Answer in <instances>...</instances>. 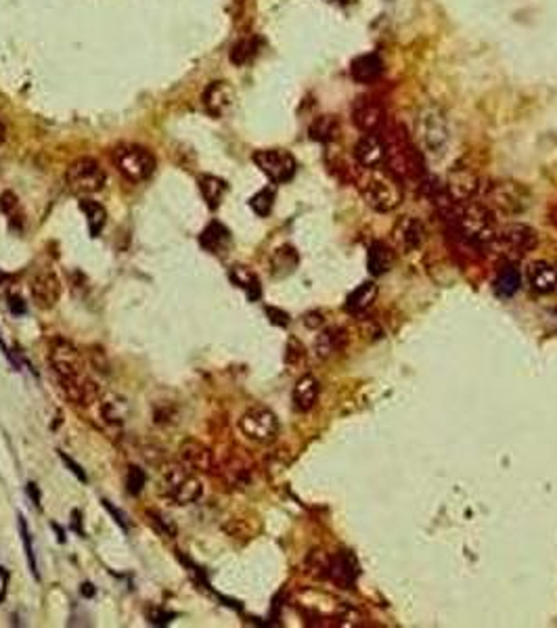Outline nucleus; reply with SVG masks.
Here are the masks:
<instances>
[{"label":"nucleus","mask_w":557,"mask_h":628,"mask_svg":"<svg viewBox=\"0 0 557 628\" xmlns=\"http://www.w3.org/2000/svg\"><path fill=\"white\" fill-rule=\"evenodd\" d=\"M48 365L61 392L78 407H90L99 400L101 390L88 377L86 361L70 339L53 337L48 346Z\"/></svg>","instance_id":"1"},{"label":"nucleus","mask_w":557,"mask_h":628,"mask_svg":"<svg viewBox=\"0 0 557 628\" xmlns=\"http://www.w3.org/2000/svg\"><path fill=\"white\" fill-rule=\"evenodd\" d=\"M459 239L470 245H486L497 235V218L494 212L480 201L457 203L455 216L450 218Z\"/></svg>","instance_id":"2"},{"label":"nucleus","mask_w":557,"mask_h":628,"mask_svg":"<svg viewBox=\"0 0 557 628\" xmlns=\"http://www.w3.org/2000/svg\"><path fill=\"white\" fill-rule=\"evenodd\" d=\"M361 195L375 212L388 214L403 203V185L400 179L388 168L383 170L375 166L367 168V172L361 176Z\"/></svg>","instance_id":"3"},{"label":"nucleus","mask_w":557,"mask_h":628,"mask_svg":"<svg viewBox=\"0 0 557 628\" xmlns=\"http://www.w3.org/2000/svg\"><path fill=\"white\" fill-rule=\"evenodd\" d=\"M386 147V161L388 170L396 174L398 179H421L423 176V155L409 141L407 132L403 128H394L390 132V139L383 143Z\"/></svg>","instance_id":"4"},{"label":"nucleus","mask_w":557,"mask_h":628,"mask_svg":"<svg viewBox=\"0 0 557 628\" xmlns=\"http://www.w3.org/2000/svg\"><path fill=\"white\" fill-rule=\"evenodd\" d=\"M159 492L176 505H191L201 499L203 481L199 480V474L189 469L185 463H176L164 467L159 476Z\"/></svg>","instance_id":"5"},{"label":"nucleus","mask_w":557,"mask_h":628,"mask_svg":"<svg viewBox=\"0 0 557 628\" xmlns=\"http://www.w3.org/2000/svg\"><path fill=\"white\" fill-rule=\"evenodd\" d=\"M490 245L494 248V252H499V256H503L507 262H514L536 248V233L528 224H507L503 228H497V235L490 241Z\"/></svg>","instance_id":"6"},{"label":"nucleus","mask_w":557,"mask_h":628,"mask_svg":"<svg viewBox=\"0 0 557 628\" xmlns=\"http://www.w3.org/2000/svg\"><path fill=\"white\" fill-rule=\"evenodd\" d=\"M488 199V208L494 214H503V216H518L521 212H526L530 208V193L526 186L514 181H505V183H494L488 186L486 193Z\"/></svg>","instance_id":"7"},{"label":"nucleus","mask_w":557,"mask_h":628,"mask_svg":"<svg viewBox=\"0 0 557 628\" xmlns=\"http://www.w3.org/2000/svg\"><path fill=\"white\" fill-rule=\"evenodd\" d=\"M113 161L120 174L130 183H143L155 170L153 153L139 145H122L113 151Z\"/></svg>","instance_id":"8"},{"label":"nucleus","mask_w":557,"mask_h":628,"mask_svg":"<svg viewBox=\"0 0 557 628\" xmlns=\"http://www.w3.org/2000/svg\"><path fill=\"white\" fill-rule=\"evenodd\" d=\"M65 183H68L72 193L84 197V195L99 193L105 186V183H107V176H105V170L101 168V164L97 159H92V157H80V159H75L74 164L68 168Z\"/></svg>","instance_id":"9"},{"label":"nucleus","mask_w":557,"mask_h":628,"mask_svg":"<svg viewBox=\"0 0 557 628\" xmlns=\"http://www.w3.org/2000/svg\"><path fill=\"white\" fill-rule=\"evenodd\" d=\"M254 164L275 185L290 183L296 176V157L285 149H262V151H256L254 153Z\"/></svg>","instance_id":"10"},{"label":"nucleus","mask_w":557,"mask_h":628,"mask_svg":"<svg viewBox=\"0 0 557 628\" xmlns=\"http://www.w3.org/2000/svg\"><path fill=\"white\" fill-rule=\"evenodd\" d=\"M239 430L250 440L260 444L272 442L279 434V419L272 410L264 407H254L243 413L239 419Z\"/></svg>","instance_id":"11"},{"label":"nucleus","mask_w":557,"mask_h":628,"mask_svg":"<svg viewBox=\"0 0 557 628\" xmlns=\"http://www.w3.org/2000/svg\"><path fill=\"white\" fill-rule=\"evenodd\" d=\"M419 137L425 147V153H432L436 157L445 155V149L448 145V124H446L445 115L434 107L421 111Z\"/></svg>","instance_id":"12"},{"label":"nucleus","mask_w":557,"mask_h":628,"mask_svg":"<svg viewBox=\"0 0 557 628\" xmlns=\"http://www.w3.org/2000/svg\"><path fill=\"white\" fill-rule=\"evenodd\" d=\"M32 302L40 310H51L61 297V281L53 270H40L30 283Z\"/></svg>","instance_id":"13"},{"label":"nucleus","mask_w":557,"mask_h":628,"mask_svg":"<svg viewBox=\"0 0 557 628\" xmlns=\"http://www.w3.org/2000/svg\"><path fill=\"white\" fill-rule=\"evenodd\" d=\"M179 459L189 469L197 474H210L214 472V452L203 442L195 438H186L179 446Z\"/></svg>","instance_id":"14"},{"label":"nucleus","mask_w":557,"mask_h":628,"mask_svg":"<svg viewBox=\"0 0 557 628\" xmlns=\"http://www.w3.org/2000/svg\"><path fill=\"white\" fill-rule=\"evenodd\" d=\"M423 235H425L423 224L413 216H405V218L396 220L394 228H392V243L398 252L410 254L421 248Z\"/></svg>","instance_id":"15"},{"label":"nucleus","mask_w":557,"mask_h":628,"mask_svg":"<svg viewBox=\"0 0 557 628\" xmlns=\"http://www.w3.org/2000/svg\"><path fill=\"white\" fill-rule=\"evenodd\" d=\"M480 191V179L472 172V170H465V168H459V170H452L448 174V181H446V193L450 197L452 203H465V201H472L474 195Z\"/></svg>","instance_id":"16"},{"label":"nucleus","mask_w":557,"mask_h":628,"mask_svg":"<svg viewBox=\"0 0 557 628\" xmlns=\"http://www.w3.org/2000/svg\"><path fill=\"white\" fill-rule=\"evenodd\" d=\"M352 122L363 132H377L386 124V111L383 105L375 99H361L352 107Z\"/></svg>","instance_id":"17"},{"label":"nucleus","mask_w":557,"mask_h":628,"mask_svg":"<svg viewBox=\"0 0 557 628\" xmlns=\"http://www.w3.org/2000/svg\"><path fill=\"white\" fill-rule=\"evenodd\" d=\"M359 576V563L350 553H337L335 557L329 559V568H327V578H331L337 587L341 589H350L354 585Z\"/></svg>","instance_id":"18"},{"label":"nucleus","mask_w":557,"mask_h":628,"mask_svg":"<svg viewBox=\"0 0 557 628\" xmlns=\"http://www.w3.org/2000/svg\"><path fill=\"white\" fill-rule=\"evenodd\" d=\"M354 157L359 159L361 166L365 168H375L383 161L386 157V147H383V139H379L377 132H365L359 143L354 145Z\"/></svg>","instance_id":"19"},{"label":"nucleus","mask_w":557,"mask_h":628,"mask_svg":"<svg viewBox=\"0 0 557 628\" xmlns=\"http://www.w3.org/2000/svg\"><path fill=\"white\" fill-rule=\"evenodd\" d=\"M233 105V88L228 86V82L218 80V82H210L208 88L203 90V107L210 115L221 117L223 113L228 111Z\"/></svg>","instance_id":"20"},{"label":"nucleus","mask_w":557,"mask_h":628,"mask_svg":"<svg viewBox=\"0 0 557 628\" xmlns=\"http://www.w3.org/2000/svg\"><path fill=\"white\" fill-rule=\"evenodd\" d=\"M528 281L534 292L539 294H553L557 292V266L549 262H534L528 268Z\"/></svg>","instance_id":"21"},{"label":"nucleus","mask_w":557,"mask_h":628,"mask_svg":"<svg viewBox=\"0 0 557 628\" xmlns=\"http://www.w3.org/2000/svg\"><path fill=\"white\" fill-rule=\"evenodd\" d=\"M319 392H321V385L317 381V377L312 375H304L294 388V394H292V400H294V408L299 410V413H308L310 408L317 405L319 400Z\"/></svg>","instance_id":"22"},{"label":"nucleus","mask_w":557,"mask_h":628,"mask_svg":"<svg viewBox=\"0 0 557 628\" xmlns=\"http://www.w3.org/2000/svg\"><path fill=\"white\" fill-rule=\"evenodd\" d=\"M352 78L361 84H371L375 82L379 75L383 74V61L379 55L375 53H367V55H361L352 61Z\"/></svg>","instance_id":"23"},{"label":"nucleus","mask_w":557,"mask_h":628,"mask_svg":"<svg viewBox=\"0 0 557 628\" xmlns=\"http://www.w3.org/2000/svg\"><path fill=\"white\" fill-rule=\"evenodd\" d=\"M199 245L210 254H223L230 245V233L221 222H210L199 235Z\"/></svg>","instance_id":"24"},{"label":"nucleus","mask_w":557,"mask_h":628,"mask_svg":"<svg viewBox=\"0 0 557 628\" xmlns=\"http://www.w3.org/2000/svg\"><path fill=\"white\" fill-rule=\"evenodd\" d=\"M521 272L514 262H505L494 279V294L499 297H511L520 292Z\"/></svg>","instance_id":"25"},{"label":"nucleus","mask_w":557,"mask_h":628,"mask_svg":"<svg viewBox=\"0 0 557 628\" xmlns=\"http://www.w3.org/2000/svg\"><path fill=\"white\" fill-rule=\"evenodd\" d=\"M221 472H223L224 480L228 481L230 486H245L250 481V476H252V465L241 454H228Z\"/></svg>","instance_id":"26"},{"label":"nucleus","mask_w":557,"mask_h":628,"mask_svg":"<svg viewBox=\"0 0 557 628\" xmlns=\"http://www.w3.org/2000/svg\"><path fill=\"white\" fill-rule=\"evenodd\" d=\"M228 279H230L239 289H243L250 299H258V297H260L262 294L260 279H258V275H256L254 270H250L248 266H241V264L230 266V270H228Z\"/></svg>","instance_id":"27"},{"label":"nucleus","mask_w":557,"mask_h":628,"mask_svg":"<svg viewBox=\"0 0 557 628\" xmlns=\"http://www.w3.org/2000/svg\"><path fill=\"white\" fill-rule=\"evenodd\" d=\"M344 346H346V331L339 327L325 329L314 341V350L321 358H331L334 354L344 350Z\"/></svg>","instance_id":"28"},{"label":"nucleus","mask_w":557,"mask_h":628,"mask_svg":"<svg viewBox=\"0 0 557 628\" xmlns=\"http://www.w3.org/2000/svg\"><path fill=\"white\" fill-rule=\"evenodd\" d=\"M392 250L386 241H373L369 245V258H367V266L373 277H381L392 268Z\"/></svg>","instance_id":"29"},{"label":"nucleus","mask_w":557,"mask_h":628,"mask_svg":"<svg viewBox=\"0 0 557 628\" xmlns=\"http://www.w3.org/2000/svg\"><path fill=\"white\" fill-rule=\"evenodd\" d=\"M197 185H199V191H201L203 199L208 201V206L212 210H216L221 206L223 197L226 195V191H228V185L224 183L223 179H218L214 174H201L197 179Z\"/></svg>","instance_id":"30"},{"label":"nucleus","mask_w":557,"mask_h":628,"mask_svg":"<svg viewBox=\"0 0 557 628\" xmlns=\"http://www.w3.org/2000/svg\"><path fill=\"white\" fill-rule=\"evenodd\" d=\"M80 210L84 212L86 216V222H88V230H90V237H99L105 222H107V212L105 208L99 203V201H92V199H86V197H80Z\"/></svg>","instance_id":"31"},{"label":"nucleus","mask_w":557,"mask_h":628,"mask_svg":"<svg viewBox=\"0 0 557 628\" xmlns=\"http://www.w3.org/2000/svg\"><path fill=\"white\" fill-rule=\"evenodd\" d=\"M377 297V285L375 283H363L361 287H356L348 299H346V310L350 314H361L365 312Z\"/></svg>","instance_id":"32"},{"label":"nucleus","mask_w":557,"mask_h":628,"mask_svg":"<svg viewBox=\"0 0 557 628\" xmlns=\"http://www.w3.org/2000/svg\"><path fill=\"white\" fill-rule=\"evenodd\" d=\"M297 266V252L290 245H283L279 248L272 258H270V268H272V275L275 277H287L296 270Z\"/></svg>","instance_id":"33"},{"label":"nucleus","mask_w":557,"mask_h":628,"mask_svg":"<svg viewBox=\"0 0 557 628\" xmlns=\"http://www.w3.org/2000/svg\"><path fill=\"white\" fill-rule=\"evenodd\" d=\"M337 130H339V124L334 115H321L310 124V139L321 141V143H329L335 139Z\"/></svg>","instance_id":"34"},{"label":"nucleus","mask_w":557,"mask_h":628,"mask_svg":"<svg viewBox=\"0 0 557 628\" xmlns=\"http://www.w3.org/2000/svg\"><path fill=\"white\" fill-rule=\"evenodd\" d=\"M128 415V407L122 398H107L101 403V417L105 419V423H110L113 427H120L126 421Z\"/></svg>","instance_id":"35"},{"label":"nucleus","mask_w":557,"mask_h":628,"mask_svg":"<svg viewBox=\"0 0 557 628\" xmlns=\"http://www.w3.org/2000/svg\"><path fill=\"white\" fill-rule=\"evenodd\" d=\"M250 206H252V210L258 214V216H268L270 214V210H272V206H275V188L272 186H266V188H262L258 191L252 199H250Z\"/></svg>","instance_id":"36"},{"label":"nucleus","mask_w":557,"mask_h":628,"mask_svg":"<svg viewBox=\"0 0 557 628\" xmlns=\"http://www.w3.org/2000/svg\"><path fill=\"white\" fill-rule=\"evenodd\" d=\"M254 55H256V40H254V38L239 40V42L230 48V61H233L235 65H243V63H248Z\"/></svg>","instance_id":"37"},{"label":"nucleus","mask_w":557,"mask_h":628,"mask_svg":"<svg viewBox=\"0 0 557 628\" xmlns=\"http://www.w3.org/2000/svg\"><path fill=\"white\" fill-rule=\"evenodd\" d=\"M19 532H21V541H23V547H26V555H28V563H30V570L32 574L38 578V570H36V557H34V547H32V536H30V530H28V523L26 519L19 518Z\"/></svg>","instance_id":"38"},{"label":"nucleus","mask_w":557,"mask_h":628,"mask_svg":"<svg viewBox=\"0 0 557 628\" xmlns=\"http://www.w3.org/2000/svg\"><path fill=\"white\" fill-rule=\"evenodd\" d=\"M147 484V476L141 467H130L128 469V478H126V486H128V492L130 494H141V490L145 488Z\"/></svg>","instance_id":"39"},{"label":"nucleus","mask_w":557,"mask_h":628,"mask_svg":"<svg viewBox=\"0 0 557 628\" xmlns=\"http://www.w3.org/2000/svg\"><path fill=\"white\" fill-rule=\"evenodd\" d=\"M302 358H304V348H302V344H297L296 339H290V346H287V363L294 365V363L302 361Z\"/></svg>","instance_id":"40"},{"label":"nucleus","mask_w":557,"mask_h":628,"mask_svg":"<svg viewBox=\"0 0 557 628\" xmlns=\"http://www.w3.org/2000/svg\"><path fill=\"white\" fill-rule=\"evenodd\" d=\"M59 457H61V461H63V463H65V465L70 467V472L74 474L78 480L86 481V474H84V469H82V467H80V465L75 463L74 459H70V457H68L65 452H59Z\"/></svg>","instance_id":"41"},{"label":"nucleus","mask_w":557,"mask_h":628,"mask_svg":"<svg viewBox=\"0 0 557 628\" xmlns=\"http://www.w3.org/2000/svg\"><path fill=\"white\" fill-rule=\"evenodd\" d=\"M147 516L149 518H153V521H157V523L161 526V532H164V534H168V536H174V534H176V528L168 521V518H161V516L155 513V511H149Z\"/></svg>","instance_id":"42"},{"label":"nucleus","mask_w":557,"mask_h":628,"mask_svg":"<svg viewBox=\"0 0 557 628\" xmlns=\"http://www.w3.org/2000/svg\"><path fill=\"white\" fill-rule=\"evenodd\" d=\"M15 208H17V197L13 193H2V197H0V210L4 214H13Z\"/></svg>","instance_id":"43"},{"label":"nucleus","mask_w":557,"mask_h":628,"mask_svg":"<svg viewBox=\"0 0 557 628\" xmlns=\"http://www.w3.org/2000/svg\"><path fill=\"white\" fill-rule=\"evenodd\" d=\"M9 308L13 314H26V302L15 294H9Z\"/></svg>","instance_id":"44"},{"label":"nucleus","mask_w":557,"mask_h":628,"mask_svg":"<svg viewBox=\"0 0 557 628\" xmlns=\"http://www.w3.org/2000/svg\"><path fill=\"white\" fill-rule=\"evenodd\" d=\"M6 591H9V570L0 565V603L4 601Z\"/></svg>","instance_id":"45"},{"label":"nucleus","mask_w":557,"mask_h":628,"mask_svg":"<svg viewBox=\"0 0 557 628\" xmlns=\"http://www.w3.org/2000/svg\"><path fill=\"white\" fill-rule=\"evenodd\" d=\"M170 618H172V614H166V612H151L149 614V620L153 622V624H168L170 622Z\"/></svg>","instance_id":"46"},{"label":"nucleus","mask_w":557,"mask_h":628,"mask_svg":"<svg viewBox=\"0 0 557 628\" xmlns=\"http://www.w3.org/2000/svg\"><path fill=\"white\" fill-rule=\"evenodd\" d=\"M103 505H105V509H107V511L112 513L113 518H115V521H117V523H120V526H122L124 530H128V523H126V519H124V516H122V511L113 509L112 503H110V501H103Z\"/></svg>","instance_id":"47"},{"label":"nucleus","mask_w":557,"mask_h":628,"mask_svg":"<svg viewBox=\"0 0 557 628\" xmlns=\"http://www.w3.org/2000/svg\"><path fill=\"white\" fill-rule=\"evenodd\" d=\"M266 312L272 316V323H277V325H287V314H285V312H279V310H275V308H266Z\"/></svg>","instance_id":"48"},{"label":"nucleus","mask_w":557,"mask_h":628,"mask_svg":"<svg viewBox=\"0 0 557 628\" xmlns=\"http://www.w3.org/2000/svg\"><path fill=\"white\" fill-rule=\"evenodd\" d=\"M28 494L34 499V505H36L38 509H40V507H42V505H40V490H38V486L34 484V481H30V484H28Z\"/></svg>","instance_id":"49"},{"label":"nucleus","mask_w":557,"mask_h":628,"mask_svg":"<svg viewBox=\"0 0 557 628\" xmlns=\"http://www.w3.org/2000/svg\"><path fill=\"white\" fill-rule=\"evenodd\" d=\"M72 516H74V530L78 532V534H82V536H84V530H82V526H80V511H74Z\"/></svg>","instance_id":"50"},{"label":"nucleus","mask_w":557,"mask_h":628,"mask_svg":"<svg viewBox=\"0 0 557 628\" xmlns=\"http://www.w3.org/2000/svg\"><path fill=\"white\" fill-rule=\"evenodd\" d=\"M82 592H84L86 597H92V595H95V589H92L90 582H86V585H82Z\"/></svg>","instance_id":"51"},{"label":"nucleus","mask_w":557,"mask_h":628,"mask_svg":"<svg viewBox=\"0 0 557 628\" xmlns=\"http://www.w3.org/2000/svg\"><path fill=\"white\" fill-rule=\"evenodd\" d=\"M4 139H6V126H4V122L0 119V145L4 143Z\"/></svg>","instance_id":"52"},{"label":"nucleus","mask_w":557,"mask_h":628,"mask_svg":"<svg viewBox=\"0 0 557 628\" xmlns=\"http://www.w3.org/2000/svg\"><path fill=\"white\" fill-rule=\"evenodd\" d=\"M6 279H9V275H6V272H2V270H0V283H4V281H6Z\"/></svg>","instance_id":"53"},{"label":"nucleus","mask_w":557,"mask_h":628,"mask_svg":"<svg viewBox=\"0 0 557 628\" xmlns=\"http://www.w3.org/2000/svg\"><path fill=\"white\" fill-rule=\"evenodd\" d=\"M334 2H339V4H348V2H352V0H334Z\"/></svg>","instance_id":"54"}]
</instances>
